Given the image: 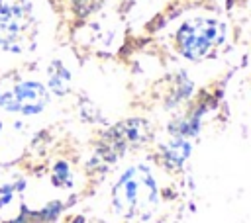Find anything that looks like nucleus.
<instances>
[{
  "mask_svg": "<svg viewBox=\"0 0 251 223\" xmlns=\"http://www.w3.org/2000/svg\"><path fill=\"white\" fill-rule=\"evenodd\" d=\"M157 182L145 166H131L112 192V201L124 217H147L157 205Z\"/></svg>",
  "mask_w": 251,
  "mask_h": 223,
  "instance_id": "nucleus-1",
  "label": "nucleus"
},
{
  "mask_svg": "<svg viewBox=\"0 0 251 223\" xmlns=\"http://www.w3.org/2000/svg\"><path fill=\"white\" fill-rule=\"evenodd\" d=\"M224 27L216 20H204L196 18L192 22L182 23V27L176 33L178 49L188 59H202L210 53V49L222 41Z\"/></svg>",
  "mask_w": 251,
  "mask_h": 223,
  "instance_id": "nucleus-2",
  "label": "nucleus"
},
{
  "mask_svg": "<svg viewBox=\"0 0 251 223\" xmlns=\"http://www.w3.org/2000/svg\"><path fill=\"white\" fill-rule=\"evenodd\" d=\"M31 23V6L25 0H0V45L18 49Z\"/></svg>",
  "mask_w": 251,
  "mask_h": 223,
  "instance_id": "nucleus-3",
  "label": "nucleus"
},
{
  "mask_svg": "<svg viewBox=\"0 0 251 223\" xmlns=\"http://www.w3.org/2000/svg\"><path fill=\"white\" fill-rule=\"evenodd\" d=\"M47 104V90L39 82H20L8 90H0V106L10 112H20L24 115L37 113Z\"/></svg>",
  "mask_w": 251,
  "mask_h": 223,
  "instance_id": "nucleus-4",
  "label": "nucleus"
},
{
  "mask_svg": "<svg viewBox=\"0 0 251 223\" xmlns=\"http://www.w3.org/2000/svg\"><path fill=\"white\" fill-rule=\"evenodd\" d=\"M151 129L145 121L141 119H129V121H124L120 125H116L108 135L106 139L102 141V147H100V153L106 156V160L114 162L118 156H122L129 147H133L135 143H141L149 137Z\"/></svg>",
  "mask_w": 251,
  "mask_h": 223,
  "instance_id": "nucleus-5",
  "label": "nucleus"
},
{
  "mask_svg": "<svg viewBox=\"0 0 251 223\" xmlns=\"http://www.w3.org/2000/svg\"><path fill=\"white\" fill-rule=\"evenodd\" d=\"M67 82H69V72L59 63H53L51 74H49V86L57 94H63V92H67Z\"/></svg>",
  "mask_w": 251,
  "mask_h": 223,
  "instance_id": "nucleus-6",
  "label": "nucleus"
},
{
  "mask_svg": "<svg viewBox=\"0 0 251 223\" xmlns=\"http://www.w3.org/2000/svg\"><path fill=\"white\" fill-rule=\"evenodd\" d=\"M188 153H190V145L188 143H171L169 149H167L165 158L169 160V164L175 160V166H178V164H182V160L186 158Z\"/></svg>",
  "mask_w": 251,
  "mask_h": 223,
  "instance_id": "nucleus-7",
  "label": "nucleus"
},
{
  "mask_svg": "<svg viewBox=\"0 0 251 223\" xmlns=\"http://www.w3.org/2000/svg\"><path fill=\"white\" fill-rule=\"evenodd\" d=\"M0 127H2V121H0Z\"/></svg>",
  "mask_w": 251,
  "mask_h": 223,
  "instance_id": "nucleus-8",
  "label": "nucleus"
}]
</instances>
